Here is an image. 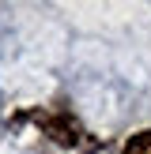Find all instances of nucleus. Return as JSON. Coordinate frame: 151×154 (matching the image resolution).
<instances>
[{"instance_id": "f257e3e1", "label": "nucleus", "mask_w": 151, "mask_h": 154, "mask_svg": "<svg viewBox=\"0 0 151 154\" xmlns=\"http://www.w3.org/2000/svg\"><path fill=\"white\" fill-rule=\"evenodd\" d=\"M42 128H45V135H49L53 143H60V147H76V143L83 139L79 120H72L68 113H57V117H42Z\"/></svg>"}, {"instance_id": "f03ea898", "label": "nucleus", "mask_w": 151, "mask_h": 154, "mask_svg": "<svg viewBox=\"0 0 151 154\" xmlns=\"http://www.w3.org/2000/svg\"><path fill=\"white\" fill-rule=\"evenodd\" d=\"M125 154H151V128L147 132H136L132 139L125 143Z\"/></svg>"}]
</instances>
